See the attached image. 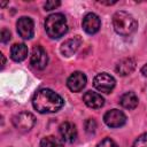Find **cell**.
I'll return each mask as SVG.
<instances>
[{"label": "cell", "mask_w": 147, "mask_h": 147, "mask_svg": "<svg viewBox=\"0 0 147 147\" xmlns=\"http://www.w3.org/2000/svg\"><path fill=\"white\" fill-rule=\"evenodd\" d=\"M63 99L49 88H41L36 92L32 99L33 108L40 114L56 113L63 107Z\"/></svg>", "instance_id": "cell-1"}, {"label": "cell", "mask_w": 147, "mask_h": 147, "mask_svg": "<svg viewBox=\"0 0 147 147\" xmlns=\"http://www.w3.org/2000/svg\"><path fill=\"white\" fill-rule=\"evenodd\" d=\"M113 26L118 34L126 37L132 34L137 30L138 23L131 14L119 10V11H116L113 16Z\"/></svg>", "instance_id": "cell-2"}, {"label": "cell", "mask_w": 147, "mask_h": 147, "mask_svg": "<svg viewBox=\"0 0 147 147\" xmlns=\"http://www.w3.org/2000/svg\"><path fill=\"white\" fill-rule=\"evenodd\" d=\"M45 30L48 37L53 39H59L60 37H62L68 30V24L64 15L61 13L49 15L45 21Z\"/></svg>", "instance_id": "cell-3"}, {"label": "cell", "mask_w": 147, "mask_h": 147, "mask_svg": "<svg viewBox=\"0 0 147 147\" xmlns=\"http://www.w3.org/2000/svg\"><path fill=\"white\" fill-rule=\"evenodd\" d=\"M36 123V117L28 111L20 113L13 117V125L20 132H28L30 131Z\"/></svg>", "instance_id": "cell-4"}, {"label": "cell", "mask_w": 147, "mask_h": 147, "mask_svg": "<svg viewBox=\"0 0 147 147\" xmlns=\"http://www.w3.org/2000/svg\"><path fill=\"white\" fill-rule=\"evenodd\" d=\"M115 79L113 76H110L107 72H101L99 75H96L94 77L93 80V85L94 87L103 93H110L113 91V88L115 87Z\"/></svg>", "instance_id": "cell-5"}, {"label": "cell", "mask_w": 147, "mask_h": 147, "mask_svg": "<svg viewBox=\"0 0 147 147\" xmlns=\"http://www.w3.org/2000/svg\"><path fill=\"white\" fill-rule=\"evenodd\" d=\"M103 121L109 127H119L125 124L126 116L123 111L118 109H111L105 114Z\"/></svg>", "instance_id": "cell-6"}, {"label": "cell", "mask_w": 147, "mask_h": 147, "mask_svg": "<svg viewBox=\"0 0 147 147\" xmlns=\"http://www.w3.org/2000/svg\"><path fill=\"white\" fill-rule=\"evenodd\" d=\"M31 64L36 69H44L48 63V55L41 46H34L31 54Z\"/></svg>", "instance_id": "cell-7"}, {"label": "cell", "mask_w": 147, "mask_h": 147, "mask_svg": "<svg viewBox=\"0 0 147 147\" xmlns=\"http://www.w3.org/2000/svg\"><path fill=\"white\" fill-rule=\"evenodd\" d=\"M16 26H17V32L22 38L30 39V38L33 37L34 24H33V21L30 17L23 16V17L18 18V21L16 23Z\"/></svg>", "instance_id": "cell-8"}, {"label": "cell", "mask_w": 147, "mask_h": 147, "mask_svg": "<svg viewBox=\"0 0 147 147\" xmlns=\"http://www.w3.org/2000/svg\"><path fill=\"white\" fill-rule=\"evenodd\" d=\"M83 29L86 33L88 34H94L100 30L101 26V21L99 18V16L94 13H88L84 16L83 18Z\"/></svg>", "instance_id": "cell-9"}, {"label": "cell", "mask_w": 147, "mask_h": 147, "mask_svg": "<svg viewBox=\"0 0 147 147\" xmlns=\"http://www.w3.org/2000/svg\"><path fill=\"white\" fill-rule=\"evenodd\" d=\"M86 76L80 72V71H76L74 72L67 80V85L69 87V90L71 92H79L82 91L85 85H86Z\"/></svg>", "instance_id": "cell-10"}, {"label": "cell", "mask_w": 147, "mask_h": 147, "mask_svg": "<svg viewBox=\"0 0 147 147\" xmlns=\"http://www.w3.org/2000/svg\"><path fill=\"white\" fill-rule=\"evenodd\" d=\"M82 44V38L79 36H76L74 38H70L68 40H65L61 47H60V51L62 53V55L64 56H71L72 54H75L77 52V49L79 48Z\"/></svg>", "instance_id": "cell-11"}, {"label": "cell", "mask_w": 147, "mask_h": 147, "mask_svg": "<svg viewBox=\"0 0 147 147\" xmlns=\"http://www.w3.org/2000/svg\"><path fill=\"white\" fill-rule=\"evenodd\" d=\"M60 134L62 139L67 142H74L77 138V129L76 125L70 122H63L59 127Z\"/></svg>", "instance_id": "cell-12"}, {"label": "cell", "mask_w": 147, "mask_h": 147, "mask_svg": "<svg viewBox=\"0 0 147 147\" xmlns=\"http://www.w3.org/2000/svg\"><path fill=\"white\" fill-rule=\"evenodd\" d=\"M83 101L87 107L93 108V109H99L105 103V99L101 96V94L96 92H92V91H87L83 95Z\"/></svg>", "instance_id": "cell-13"}, {"label": "cell", "mask_w": 147, "mask_h": 147, "mask_svg": "<svg viewBox=\"0 0 147 147\" xmlns=\"http://www.w3.org/2000/svg\"><path fill=\"white\" fill-rule=\"evenodd\" d=\"M134 69H136V61L131 57L121 60L116 65V72L121 76L130 75Z\"/></svg>", "instance_id": "cell-14"}, {"label": "cell", "mask_w": 147, "mask_h": 147, "mask_svg": "<svg viewBox=\"0 0 147 147\" xmlns=\"http://www.w3.org/2000/svg\"><path fill=\"white\" fill-rule=\"evenodd\" d=\"M28 56V47L25 44H15L10 49V57L15 62H21Z\"/></svg>", "instance_id": "cell-15"}, {"label": "cell", "mask_w": 147, "mask_h": 147, "mask_svg": "<svg viewBox=\"0 0 147 147\" xmlns=\"http://www.w3.org/2000/svg\"><path fill=\"white\" fill-rule=\"evenodd\" d=\"M138 102H139V100H138V96L136 95V93H133V92H126V93H124L122 96H121V99H119V103H121V106L123 107V108H125V109H134L137 106H138Z\"/></svg>", "instance_id": "cell-16"}, {"label": "cell", "mask_w": 147, "mask_h": 147, "mask_svg": "<svg viewBox=\"0 0 147 147\" xmlns=\"http://www.w3.org/2000/svg\"><path fill=\"white\" fill-rule=\"evenodd\" d=\"M40 147H64V145L61 139L54 136H47L41 139Z\"/></svg>", "instance_id": "cell-17"}, {"label": "cell", "mask_w": 147, "mask_h": 147, "mask_svg": "<svg viewBox=\"0 0 147 147\" xmlns=\"http://www.w3.org/2000/svg\"><path fill=\"white\" fill-rule=\"evenodd\" d=\"M85 131L87 133H94L95 129H96V122L93 118H88L85 121Z\"/></svg>", "instance_id": "cell-18"}, {"label": "cell", "mask_w": 147, "mask_h": 147, "mask_svg": "<svg viewBox=\"0 0 147 147\" xmlns=\"http://www.w3.org/2000/svg\"><path fill=\"white\" fill-rule=\"evenodd\" d=\"M132 147H147V132L141 134L132 145Z\"/></svg>", "instance_id": "cell-19"}, {"label": "cell", "mask_w": 147, "mask_h": 147, "mask_svg": "<svg viewBox=\"0 0 147 147\" xmlns=\"http://www.w3.org/2000/svg\"><path fill=\"white\" fill-rule=\"evenodd\" d=\"M96 147H118L116 145V142L114 140H111L110 138H105L103 140H101Z\"/></svg>", "instance_id": "cell-20"}, {"label": "cell", "mask_w": 147, "mask_h": 147, "mask_svg": "<svg viewBox=\"0 0 147 147\" xmlns=\"http://www.w3.org/2000/svg\"><path fill=\"white\" fill-rule=\"evenodd\" d=\"M61 5V2L60 1H55V0H48V1H46V3H45V10H52V9H55L56 7H59Z\"/></svg>", "instance_id": "cell-21"}, {"label": "cell", "mask_w": 147, "mask_h": 147, "mask_svg": "<svg viewBox=\"0 0 147 147\" xmlns=\"http://www.w3.org/2000/svg\"><path fill=\"white\" fill-rule=\"evenodd\" d=\"M9 39H10V32L7 29H3L0 34V40L2 42H7V41H9Z\"/></svg>", "instance_id": "cell-22"}, {"label": "cell", "mask_w": 147, "mask_h": 147, "mask_svg": "<svg viewBox=\"0 0 147 147\" xmlns=\"http://www.w3.org/2000/svg\"><path fill=\"white\" fill-rule=\"evenodd\" d=\"M141 72H142L144 76H147V63L141 68Z\"/></svg>", "instance_id": "cell-23"}, {"label": "cell", "mask_w": 147, "mask_h": 147, "mask_svg": "<svg viewBox=\"0 0 147 147\" xmlns=\"http://www.w3.org/2000/svg\"><path fill=\"white\" fill-rule=\"evenodd\" d=\"M1 59H2V64H1V65L3 67V65H5V62H6V60H5V56H3V54H1Z\"/></svg>", "instance_id": "cell-24"}, {"label": "cell", "mask_w": 147, "mask_h": 147, "mask_svg": "<svg viewBox=\"0 0 147 147\" xmlns=\"http://www.w3.org/2000/svg\"><path fill=\"white\" fill-rule=\"evenodd\" d=\"M0 5H1V7H5V6H6V5H7V2H1V3H0Z\"/></svg>", "instance_id": "cell-25"}]
</instances>
